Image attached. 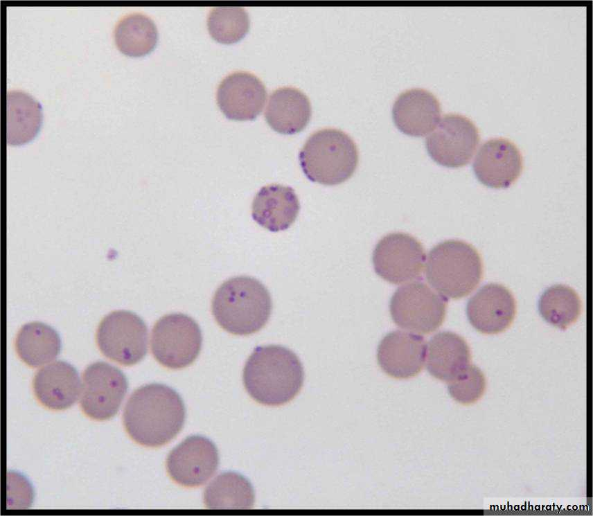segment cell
Wrapping results in <instances>:
<instances>
[{"instance_id": "6da1fadb", "label": "cell", "mask_w": 593, "mask_h": 516, "mask_svg": "<svg viewBox=\"0 0 593 516\" xmlns=\"http://www.w3.org/2000/svg\"><path fill=\"white\" fill-rule=\"evenodd\" d=\"M185 418L179 395L166 385L153 383L132 393L124 409L123 423L129 436L137 443L157 447L178 434Z\"/></svg>"}, {"instance_id": "7a4b0ae2", "label": "cell", "mask_w": 593, "mask_h": 516, "mask_svg": "<svg viewBox=\"0 0 593 516\" xmlns=\"http://www.w3.org/2000/svg\"><path fill=\"white\" fill-rule=\"evenodd\" d=\"M243 383L258 402L278 406L292 400L300 391L304 371L296 355L278 345L257 346L243 369Z\"/></svg>"}, {"instance_id": "3957f363", "label": "cell", "mask_w": 593, "mask_h": 516, "mask_svg": "<svg viewBox=\"0 0 593 516\" xmlns=\"http://www.w3.org/2000/svg\"><path fill=\"white\" fill-rule=\"evenodd\" d=\"M211 308L222 329L236 335H249L267 323L272 303L262 283L250 276H240L221 284L215 292Z\"/></svg>"}, {"instance_id": "277c9868", "label": "cell", "mask_w": 593, "mask_h": 516, "mask_svg": "<svg viewBox=\"0 0 593 516\" xmlns=\"http://www.w3.org/2000/svg\"><path fill=\"white\" fill-rule=\"evenodd\" d=\"M482 275L479 253L464 241L445 240L428 253L426 279L445 298L457 299L468 295L478 285Z\"/></svg>"}, {"instance_id": "5b68a950", "label": "cell", "mask_w": 593, "mask_h": 516, "mask_svg": "<svg viewBox=\"0 0 593 516\" xmlns=\"http://www.w3.org/2000/svg\"><path fill=\"white\" fill-rule=\"evenodd\" d=\"M299 158L308 179L322 185L335 186L354 174L358 164V151L347 134L326 128L315 132L308 139Z\"/></svg>"}, {"instance_id": "8992f818", "label": "cell", "mask_w": 593, "mask_h": 516, "mask_svg": "<svg viewBox=\"0 0 593 516\" xmlns=\"http://www.w3.org/2000/svg\"><path fill=\"white\" fill-rule=\"evenodd\" d=\"M151 350L162 366L180 369L191 365L198 357L202 344L200 326L182 313L163 316L154 325Z\"/></svg>"}, {"instance_id": "52a82bcc", "label": "cell", "mask_w": 593, "mask_h": 516, "mask_svg": "<svg viewBox=\"0 0 593 516\" xmlns=\"http://www.w3.org/2000/svg\"><path fill=\"white\" fill-rule=\"evenodd\" d=\"M445 297L423 282H410L392 295L389 310L393 322L407 331L429 334L443 323L446 312Z\"/></svg>"}, {"instance_id": "ba28073f", "label": "cell", "mask_w": 593, "mask_h": 516, "mask_svg": "<svg viewBox=\"0 0 593 516\" xmlns=\"http://www.w3.org/2000/svg\"><path fill=\"white\" fill-rule=\"evenodd\" d=\"M96 341L107 358L121 365H134L147 353L148 328L136 314L127 310L114 311L100 321Z\"/></svg>"}, {"instance_id": "9c48e42d", "label": "cell", "mask_w": 593, "mask_h": 516, "mask_svg": "<svg viewBox=\"0 0 593 516\" xmlns=\"http://www.w3.org/2000/svg\"><path fill=\"white\" fill-rule=\"evenodd\" d=\"M426 259L425 249L414 236L391 233L382 237L373 251L375 273L393 284L410 283L420 277Z\"/></svg>"}, {"instance_id": "30bf717a", "label": "cell", "mask_w": 593, "mask_h": 516, "mask_svg": "<svg viewBox=\"0 0 593 516\" xmlns=\"http://www.w3.org/2000/svg\"><path fill=\"white\" fill-rule=\"evenodd\" d=\"M479 142L475 125L467 117L445 115L425 139L430 157L447 168H460L472 158Z\"/></svg>"}, {"instance_id": "8fae6325", "label": "cell", "mask_w": 593, "mask_h": 516, "mask_svg": "<svg viewBox=\"0 0 593 516\" xmlns=\"http://www.w3.org/2000/svg\"><path fill=\"white\" fill-rule=\"evenodd\" d=\"M125 375L103 362L88 366L82 374L80 406L89 418L104 420L118 412L127 390Z\"/></svg>"}, {"instance_id": "7c38bea8", "label": "cell", "mask_w": 593, "mask_h": 516, "mask_svg": "<svg viewBox=\"0 0 593 516\" xmlns=\"http://www.w3.org/2000/svg\"><path fill=\"white\" fill-rule=\"evenodd\" d=\"M218 464L216 447L202 436L186 438L170 452L166 461L167 470L172 480L189 488L204 484L213 477Z\"/></svg>"}, {"instance_id": "4fadbf2b", "label": "cell", "mask_w": 593, "mask_h": 516, "mask_svg": "<svg viewBox=\"0 0 593 516\" xmlns=\"http://www.w3.org/2000/svg\"><path fill=\"white\" fill-rule=\"evenodd\" d=\"M472 168L476 177L484 185L504 188L520 175L522 157L516 145L509 140L491 139L480 147Z\"/></svg>"}, {"instance_id": "5bb4252c", "label": "cell", "mask_w": 593, "mask_h": 516, "mask_svg": "<svg viewBox=\"0 0 593 516\" xmlns=\"http://www.w3.org/2000/svg\"><path fill=\"white\" fill-rule=\"evenodd\" d=\"M516 312L515 300L504 286L489 283L482 286L468 301L466 314L479 332L493 335L505 330Z\"/></svg>"}, {"instance_id": "9a60e30c", "label": "cell", "mask_w": 593, "mask_h": 516, "mask_svg": "<svg viewBox=\"0 0 593 516\" xmlns=\"http://www.w3.org/2000/svg\"><path fill=\"white\" fill-rule=\"evenodd\" d=\"M266 97L261 80L243 71L227 75L217 90L218 107L227 118L235 121L255 119L261 112Z\"/></svg>"}, {"instance_id": "2e32d148", "label": "cell", "mask_w": 593, "mask_h": 516, "mask_svg": "<svg viewBox=\"0 0 593 516\" xmlns=\"http://www.w3.org/2000/svg\"><path fill=\"white\" fill-rule=\"evenodd\" d=\"M425 356L424 338L409 331L389 332L380 341L377 350L380 368L396 379H408L418 374L425 364Z\"/></svg>"}, {"instance_id": "e0dca14e", "label": "cell", "mask_w": 593, "mask_h": 516, "mask_svg": "<svg viewBox=\"0 0 593 516\" xmlns=\"http://www.w3.org/2000/svg\"><path fill=\"white\" fill-rule=\"evenodd\" d=\"M392 117L397 128L411 136L430 134L441 117L439 100L423 89H411L402 93L395 100Z\"/></svg>"}, {"instance_id": "ac0fdd59", "label": "cell", "mask_w": 593, "mask_h": 516, "mask_svg": "<svg viewBox=\"0 0 593 516\" xmlns=\"http://www.w3.org/2000/svg\"><path fill=\"white\" fill-rule=\"evenodd\" d=\"M81 386L76 368L63 361H56L40 368L33 381L37 399L53 410L71 407L81 393Z\"/></svg>"}, {"instance_id": "d6986e66", "label": "cell", "mask_w": 593, "mask_h": 516, "mask_svg": "<svg viewBox=\"0 0 593 516\" xmlns=\"http://www.w3.org/2000/svg\"><path fill=\"white\" fill-rule=\"evenodd\" d=\"M299 210V201L292 188L270 184L262 187L255 195L251 216L262 227L278 232L294 222Z\"/></svg>"}, {"instance_id": "ffe728a7", "label": "cell", "mask_w": 593, "mask_h": 516, "mask_svg": "<svg viewBox=\"0 0 593 516\" xmlns=\"http://www.w3.org/2000/svg\"><path fill=\"white\" fill-rule=\"evenodd\" d=\"M426 350V368L440 380L450 382L470 365V348L465 339L454 332L436 333L428 341Z\"/></svg>"}, {"instance_id": "44dd1931", "label": "cell", "mask_w": 593, "mask_h": 516, "mask_svg": "<svg viewBox=\"0 0 593 516\" xmlns=\"http://www.w3.org/2000/svg\"><path fill=\"white\" fill-rule=\"evenodd\" d=\"M265 116L274 131L283 134H294L302 131L309 123L310 103L308 97L296 88H278L270 95Z\"/></svg>"}, {"instance_id": "7402d4cb", "label": "cell", "mask_w": 593, "mask_h": 516, "mask_svg": "<svg viewBox=\"0 0 593 516\" xmlns=\"http://www.w3.org/2000/svg\"><path fill=\"white\" fill-rule=\"evenodd\" d=\"M6 103L8 144L19 145L33 140L42 123L41 105L21 90L8 91Z\"/></svg>"}, {"instance_id": "603a6c76", "label": "cell", "mask_w": 593, "mask_h": 516, "mask_svg": "<svg viewBox=\"0 0 593 516\" xmlns=\"http://www.w3.org/2000/svg\"><path fill=\"white\" fill-rule=\"evenodd\" d=\"M61 348L60 338L51 326L41 322L24 325L15 339L17 355L26 364L38 367L57 357Z\"/></svg>"}, {"instance_id": "cb8c5ba5", "label": "cell", "mask_w": 593, "mask_h": 516, "mask_svg": "<svg viewBox=\"0 0 593 516\" xmlns=\"http://www.w3.org/2000/svg\"><path fill=\"white\" fill-rule=\"evenodd\" d=\"M114 40L118 50L131 57L150 53L158 41V31L154 21L141 13L123 17L114 29Z\"/></svg>"}, {"instance_id": "d4e9b609", "label": "cell", "mask_w": 593, "mask_h": 516, "mask_svg": "<svg viewBox=\"0 0 593 516\" xmlns=\"http://www.w3.org/2000/svg\"><path fill=\"white\" fill-rule=\"evenodd\" d=\"M254 490L242 476L234 472L218 475L206 488L204 503L209 508L245 509L252 507Z\"/></svg>"}, {"instance_id": "484cf974", "label": "cell", "mask_w": 593, "mask_h": 516, "mask_svg": "<svg viewBox=\"0 0 593 516\" xmlns=\"http://www.w3.org/2000/svg\"><path fill=\"white\" fill-rule=\"evenodd\" d=\"M538 309L541 316L549 323L565 330L578 318L581 301L577 293L570 287L556 285L542 294Z\"/></svg>"}, {"instance_id": "4316f807", "label": "cell", "mask_w": 593, "mask_h": 516, "mask_svg": "<svg viewBox=\"0 0 593 516\" xmlns=\"http://www.w3.org/2000/svg\"><path fill=\"white\" fill-rule=\"evenodd\" d=\"M249 18L241 7H215L207 19L209 34L218 42L233 44L243 38L249 28Z\"/></svg>"}, {"instance_id": "83f0119b", "label": "cell", "mask_w": 593, "mask_h": 516, "mask_svg": "<svg viewBox=\"0 0 593 516\" xmlns=\"http://www.w3.org/2000/svg\"><path fill=\"white\" fill-rule=\"evenodd\" d=\"M486 386L481 371L475 366L469 365L456 378L448 382L452 397L461 403H472L483 394Z\"/></svg>"}]
</instances>
